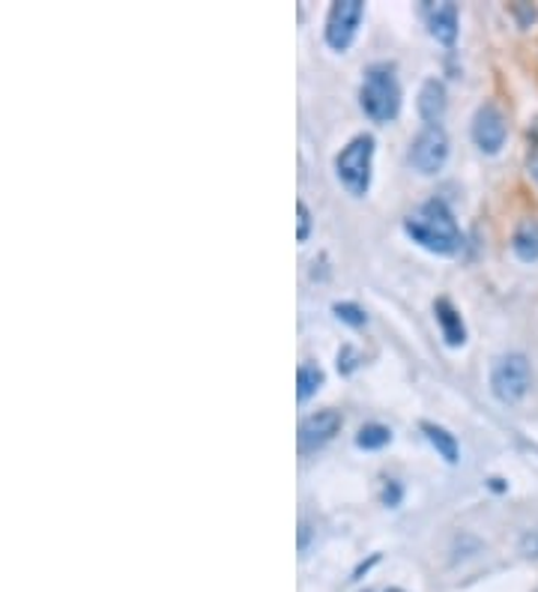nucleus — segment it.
Wrapping results in <instances>:
<instances>
[{"label": "nucleus", "instance_id": "obj_20", "mask_svg": "<svg viewBox=\"0 0 538 592\" xmlns=\"http://www.w3.org/2000/svg\"><path fill=\"white\" fill-rule=\"evenodd\" d=\"M529 177L538 182V150L533 153V159H529Z\"/></svg>", "mask_w": 538, "mask_h": 592}, {"label": "nucleus", "instance_id": "obj_21", "mask_svg": "<svg viewBox=\"0 0 538 592\" xmlns=\"http://www.w3.org/2000/svg\"><path fill=\"white\" fill-rule=\"evenodd\" d=\"M386 592H404V590H386Z\"/></svg>", "mask_w": 538, "mask_h": 592}, {"label": "nucleus", "instance_id": "obj_6", "mask_svg": "<svg viewBox=\"0 0 538 592\" xmlns=\"http://www.w3.org/2000/svg\"><path fill=\"white\" fill-rule=\"evenodd\" d=\"M448 159V135L443 126H425L410 144V165L419 174H437Z\"/></svg>", "mask_w": 538, "mask_h": 592}, {"label": "nucleus", "instance_id": "obj_14", "mask_svg": "<svg viewBox=\"0 0 538 592\" xmlns=\"http://www.w3.org/2000/svg\"><path fill=\"white\" fill-rule=\"evenodd\" d=\"M393 443V431L381 425V422H369V425H362L356 434V446L359 449H365V452H374V449H383V446Z\"/></svg>", "mask_w": 538, "mask_h": 592}, {"label": "nucleus", "instance_id": "obj_4", "mask_svg": "<svg viewBox=\"0 0 538 592\" xmlns=\"http://www.w3.org/2000/svg\"><path fill=\"white\" fill-rule=\"evenodd\" d=\"M533 368L524 354L500 356L491 368V392L503 404H517L529 392Z\"/></svg>", "mask_w": 538, "mask_h": 592}, {"label": "nucleus", "instance_id": "obj_18", "mask_svg": "<svg viewBox=\"0 0 538 592\" xmlns=\"http://www.w3.org/2000/svg\"><path fill=\"white\" fill-rule=\"evenodd\" d=\"M362 363V356L350 347V344H344L341 351H338V371L341 375H350V371H356V365Z\"/></svg>", "mask_w": 538, "mask_h": 592}, {"label": "nucleus", "instance_id": "obj_16", "mask_svg": "<svg viewBox=\"0 0 538 592\" xmlns=\"http://www.w3.org/2000/svg\"><path fill=\"white\" fill-rule=\"evenodd\" d=\"M332 311H336V318L341 320V323H348V327H365V320H369V315L362 311V308L356 306V303H336L332 306Z\"/></svg>", "mask_w": 538, "mask_h": 592}, {"label": "nucleus", "instance_id": "obj_10", "mask_svg": "<svg viewBox=\"0 0 538 592\" xmlns=\"http://www.w3.org/2000/svg\"><path fill=\"white\" fill-rule=\"evenodd\" d=\"M434 318H437L443 342H446L448 347H464V344H467V327H464V318H460V311L455 308L452 299L440 296L437 303H434Z\"/></svg>", "mask_w": 538, "mask_h": 592}, {"label": "nucleus", "instance_id": "obj_2", "mask_svg": "<svg viewBox=\"0 0 538 592\" xmlns=\"http://www.w3.org/2000/svg\"><path fill=\"white\" fill-rule=\"evenodd\" d=\"M359 105L374 123H393L401 111V84H398L395 63L381 60L365 69V79L359 87Z\"/></svg>", "mask_w": 538, "mask_h": 592}, {"label": "nucleus", "instance_id": "obj_7", "mask_svg": "<svg viewBox=\"0 0 538 592\" xmlns=\"http://www.w3.org/2000/svg\"><path fill=\"white\" fill-rule=\"evenodd\" d=\"M505 135H508V126H505L503 108L496 103L479 105L476 115H472V141H476V147L488 153V156H496L505 147Z\"/></svg>", "mask_w": 538, "mask_h": 592}, {"label": "nucleus", "instance_id": "obj_1", "mask_svg": "<svg viewBox=\"0 0 538 592\" xmlns=\"http://www.w3.org/2000/svg\"><path fill=\"white\" fill-rule=\"evenodd\" d=\"M404 230L413 242L434 254H455L464 246L458 222L443 201H425L413 216L404 218Z\"/></svg>", "mask_w": 538, "mask_h": 592}, {"label": "nucleus", "instance_id": "obj_11", "mask_svg": "<svg viewBox=\"0 0 538 592\" xmlns=\"http://www.w3.org/2000/svg\"><path fill=\"white\" fill-rule=\"evenodd\" d=\"M446 84L437 79H428L419 91V117L425 120V126H440L443 115H446Z\"/></svg>", "mask_w": 538, "mask_h": 592}, {"label": "nucleus", "instance_id": "obj_13", "mask_svg": "<svg viewBox=\"0 0 538 592\" xmlns=\"http://www.w3.org/2000/svg\"><path fill=\"white\" fill-rule=\"evenodd\" d=\"M422 434L428 437V443L437 449V455L446 461V464H458V440H455V434H448L443 425H434V422H422Z\"/></svg>", "mask_w": 538, "mask_h": 592}, {"label": "nucleus", "instance_id": "obj_9", "mask_svg": "<svg viewBox=\"0 0 538 592\" xmlns=\"http://www.w3.org/2000/svg\"><path fill=\"white\" fill-rule=\"evenodd\" d=\"M422 15H425L428 31H431V36H434L437 43L455 46V39H458V3H452V0L425 3Z\"/></svg>", "mask_w": 538, "mask_h": 592}, {"label": "nucleus", "instance_id": "obj_19", "mask_svg": "<svg viewBox=\"0 0 538 592\" xmlns=\"http://www.w3.org/2000/svg\"><path fill=\"white\" fill-rule=\"evenodd\" d=\"M381 500L386 502V506H398V502H401V485H398V482H393V478H389V482H386V485H383Z\"/></svg>", "mask_w": 538, "mask_h": 592}, {"label": "nucleus", "instance_id": "obj_12", "mask_svg": "<svg viewBox=\"0 0 538 592\" xmlns=\"http://www.w3.org/2000/svg\"><path fill=\"white\" fill-rule=\"evenodd\" d=\"M512 249L524 263L538 261V218H524L512 234Z\"/></svg>", "mask_w": 538, "mask_h": 592}, {"label": "nucleus", "instance_id": "obj_15", "mask_svg": "<svg viewBox=\"0 0 538 592\" xmlns=\"http://www.w3.org/2000/svg\"><path fill=\"white\" fill-rule=\"evenodd\" d=\"M320 387H324V371L317 365L303 363L296 368V399L308 401Z\"/></svg>", "mask_w": 538, "mask_h": 592}, {"label": "nucleus", "instance_id": "obj_8", "mask_svg": "<svg viewBox=\"0 0 538 592\" xmlns=\"http://www.w3.org/2000/svg\"><path fill=\"white\" fill-rule=\"evenodd\" d=\"M341 425H344V419H341L338 411H317L312 416H305L300 422V446H303V452H312V449H320L329 440H336Z\"/></svg>", "mask_w": 538, "mask_h": 592}, {"label": "nucleus", "instance_id": "obj_17", "mask_svg": "<svg viewBox=\"0 0 538 592\" xmlns=\"http://www.w3.org/2000/svg\"><path fill=\"white\" fill-rule=\"evenodd\" d=\"M308 237H312V210H308L305 201H300L296 204V239L305 242Z\"/></svg>", "mask_w": 538, "mask_h": 592}, {"label": "nucleus", "instance_id": "obj_5", "mask_svg": "<svg viewBox=\"0 0 538 592\" xmlns=\"http://www.w3.org/2000/svg\"><path fill=\"white\" fill-rule=\"evenodd\" d=\"M365 19V3L362 0H336L326 15V46L336 51H348L359 34V24Z\"/></svg>", "mask_w": 538, "mask_h": 592}, {"label": "nucleus", "instance_id": "obj_3", "mask_svg": "<svg viewBox=\"0 0 538 592\" xmlns=\"http://www.w3.org/2000/svg\"><path fill=\"white\" fill-rule=\"evenodd\" d=\"M374 135L371 132H359L350 138L348 147H341L336 156V177L350 194H369L371 189V168H374Z\"/></svg>", "mask_w": 538, "mask_h": 592}]
</instances>
